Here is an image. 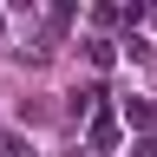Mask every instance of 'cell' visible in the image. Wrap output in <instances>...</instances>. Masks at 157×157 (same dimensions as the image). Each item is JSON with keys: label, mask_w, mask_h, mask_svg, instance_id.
Returning a JSON list of instances; mask_svg holds the SVG:
<instances>
[{"label": "cell", "mask_w": 157, "mask_h": 157, "mask_svg": "<svg viewBox=\"0 0 157 157\" xmlns=\"http://www.w3.org/2000/svg\"><path fill=\"white\" fill-rule=\"evenodd\" d=\"M85 144H92V151H111V144H118V118H111V111H98V118H92Z\"/></svg>", "instance_id": "1"}, {"label": "cell", "mask_w": 157, "mask_h": 157, "mask_svg": "<svg viewBox=\"0 0 157 157\" xmlns=\"http://www.w3.org/2000/svg\"><path fill=\"white\" fill-rule=\"evenodd\" d=\"M124 124H137V131H144V124H157V105H144V98H124Z\"/></svg>", "instance_id": "2"}, {"label": "cell", "mask_w": 157, "mask_h": 157, "mask_svg": "<svg viewBox=\"0 0 157 157\" xmlns=\"http://www.w3.org/2000/svg\"><path fill=\"white\" fill-rule=\"evenodd\" d=\"M85 59H92V66H111V59H118V46H111V39H92V46H85Z\"/></svg>", "instance_id": "3"}, {"label": "cell", "mask_w": 157, "mask_h": 157, "mask_svg": "<svg viewBox=\"0 0 157 157\" xmlns=\"http://www.w3.org/2000/svg\"><path fill=\"white\" fill-rule=\"evenodd\" d=\"M92 105H98V92H72V105H66V118H85Z\"/></svg>", "instance_id": "4"}]
</instances>
